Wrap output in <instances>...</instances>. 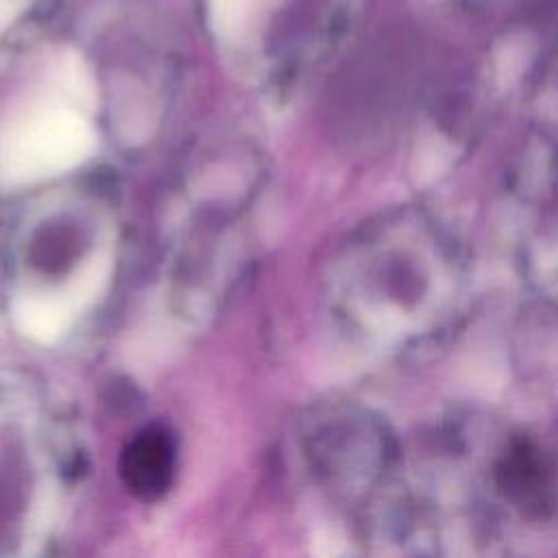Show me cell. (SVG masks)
<instances>
[{
    "mask_svg": "<svg viewBox=\"0 0 558 558\" xmlns=\"http://www.w3.org/2000/svg\"><path fill=\"white\" fill-rule=\"evenodd\" d=\"M11 20V4L9 0H0V28Z\"/></svg>",
    "mask_w": 558,
    "mask_h": 558,
    "instance_id": "obj_4",
    "label": "cell"
},
{
    "mask_svg": "<svg viewBox=\"0 0 558 558\" xmlns=\"http://www.w3.org/2000/svg\"><path fill=\"white\" fill-rule=\"evenodd\" d=\"M351 262V318L384 351L421 349L447 333L464 312V257L423 211L381 218L357 242Z\"/></svg>",
    "mask_w": 558,
    "mask_h": 558,
    "instance_id": "obj_1",
    "label": "cell"
},
{
    "mask_svg": "<svg viewBox=\"0 0 558 558\" xmlns=\"http://www.w3.org/2000/svg\"><path fill=\"white\" fill-rule=\"evenodd\" d=\"M257 0H209V17L218 33L235 35L246 20Z\"/></svg>",
    "mask_w": 558,
    "mask_h": 558,
    "instance_id": "obj_3",
    "label": "cell"
},
{
    "mask_svg": "<svg viewBox=\"0 0 558 558\" xmlns=\"http://www.w3.org/2000/svg\"><path fill=\"white\" fill-rule=\"evenodd\" d=\"M172 471V445L163 432L140 434L124 453L122 473L126 484L144 495L155 497L168 484Z\"/></svg>",
    "mask_w": 558,
    "mask_h": 558,
    "instance_id": "obj_2",
    "label": "cell"
}]
</instances>
